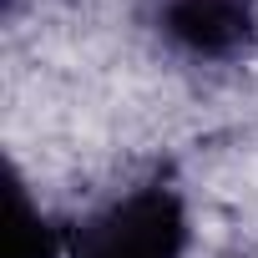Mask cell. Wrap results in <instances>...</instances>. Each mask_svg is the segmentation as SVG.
<instances>
[{"instance_id":"obj_1","label":"cell","mask_w":258,"mask_h":258,"mask_svg":"<svg viewBox=\"0 0 258 258\" xmlns=\"http://www.w3.org/2000/svg\"><path fill=\"white\" fill-rule=\"evenodd\" d=\"M187 203L167 182L126 187L66 228V258H187Z\"/></svg>"},{"instance_id":"obj_3","label":"cell","mask_w":258,"mask_h":258,"mask_svg":"<svg viewBox=\"0 0 258 258\" xmlns=\"http://www.w3.org/2000/svg\"><path fill=\"white\" fill-rule=\"evenodd\" d=\"M11 258H66V228H56L21 182L11 198Z\"/></svg>"},{"instance_id":"obj_2","label":"cell","mask_w":258,"mask_h":258,"mask_svg":"<svg viewBox=\"0 0 258 258\" xmlns=\"http://www.w3.org/2000/svg\"><path fill=\"white\" fill-rule=\"evenodd\" d=\"M157 26L192 61H233L253 46L258 0H162Z\"/></svg>"}]
</instances>
